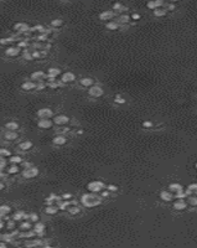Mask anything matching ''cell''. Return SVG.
I'll return each instance as SVG.
<instances>
[{"instance_id": "6da1fadb", "label": "cell", "mask_w": 197, "mask_h": 248, "mask_svg": "<svg viewBox=\"0 0 197 248\" xmlns=\"http://www.w3.org/2000/svg\"><path fill=\"white\" fill-rule=\"evenodd\" d=\"M82 204L86 206V207H93V206H97L102 202V200L99 196H97L96 194H86L82 196Z\"/></svg>"}, {"instance_id": "7a4b0ae2", "label": "cell", "mask_w": 197, "mask_h": 248, "mask_svg": "<svg viewBox=\"0 0 197 248\" xmlns=\"http://www.w3.org/2000/svg\"><path fill=\"white\" fill-rule=\"evenodd\" d=\"M104 187H106V185H104L102 181H99V180L92 181V182H89V184H88V190H89L92 194H96V192L102 191Z\"/></svg>"}, {"instance_id": "3957f363", "label": "cell", "mask_w": 197, "mask_h": 248, "mask_svg": "<svg viewBox=\"0 0 197 248\" xmlns=\"http://www.w3.org/2000/svg\"><path fill=\"white\" fill-rule=\"evenodd\" d=\"M39 175V169L37 168H29V169H25L24 171H22V176H24L25 179H32L35 178V176H37Z\"/></svg>"}, {"instance_id": "277c9868", "label": "cell", "mask_w": 197, "mask_h": 248, "mask_svg": "<svg viewBox=\"0 0 197 248\" xmlns=\"http://www.w3.org/2000/svg\"><path fill=\"white\" fill-rule=\"evenodd\" d=\"M52 115H53V112L50 108H42L37 112V117L40 119H50Z\"/></svg>"}, {"instance_id": "5b68a950", "label": "cell", "mask_w": 197, "mask_h": 248, "mask_svg": "<svg viewBox=\"0 0 197 248\" xmlns=\"http://www.w3.org/2000/svg\"><path fill=\"white\" fill-rule=\"evenodd\" d=\"M14 30L19 34H24V32L30 31V27H29V25L26 22H17L14 25Z\"/></svg>"}, {"instance_id": "8992f818", "label": "cell", "mask_w": 197, "mask_h": 248, "mask_svg": "<svg viewBox=\"0 0 197 248\" xmlns=\"http://www.w3.org/2000/svg\"><path fill=\"white\" fill-rule=\"evenodd\" d=\"M88 93H89V96H92V97H100L103 94V89L99 86H92V87H89Z\"/></svg>"}, {"instance_id": "52a82bcc", "label": "cell", "mask_w": 197, "mask_h": 248, "mask_svg": "<svg viewBox=\"0 0 197 248\" xmlns=\"http://www.w3.org/2000/svg\"><path fill=\"white\" fill-rule=\"evenodd\" d=\"M20 49L17 46H10V47H8V49L5 50V55L6 56H9V57H15V56H17L19 53H20Z\"/></svg>"}, {"instance_id": "ba28073f", "label": "cell", "mask_w": 197, "mask_h": 248, "mask_svg": "<svg viewBox=\"0 0 197 248\" xmlns=\"http://www.w3.org/2000/svg\"><path fill=\"white\" fill-rule=\"evenodd\" d=\"M43 78H47V75H46L45 72H42V71H36V72L31 73V79H33V81L42 82Z\"/></svg>"}, {"instance_id": "9c48e42d", "label": "cell", "mask_w": 197, "mask_h": 248, "mask_svg": "<svg viewBox=\"0 0 197 248\" xmlns=\"http://www.w3.org/2000/svg\"><path fill=\"white\" fill-rule=\"evenodd\" d=\"M68 122H69V118L67 115H57L53 119V123L57 125H63V124H67Z\"/></svg>"}, {"instance_id": "30bf717a", "label": "cell", "mask_w": 197, "mask_h": 248, "mask_svg": "<svg viewBox=\"0 0 197 248\" xmlns=\"http://www.w3.org/2000/svg\"><path fill=\"white\" fill-rule=\"evenodd\" d=\"M52 121H50V119H40L39 122H37V125L40 127V128H42V129H49V128H51L52 127Z\"/></svg>"}, {"instance_id": "8fae6325", "label": "cell", "mask_w": 197, "mask_h": 248, "mask_svg": "<svg viewBox=\"0 0 197 248\" xmlns=\"http://www.w3.org/2000/svg\"><path fill=\"white\" fill-rule=\"evenodd\" d=\"M76 79V76L72 72H66L62 75V82L63 83H68V82H73Z\"/></svg>"}, {"instance_id": "7c38bea8", "label": "cell", "mask_w": 197, "mask_h": 248, "mask_svg": "<svg viewBox=\"0 0 197 248\" xmlns=\"http://www.w3.org/2000/svg\"><path fill=\"white\" fill-rule=\"evenodd\" d=\"M32 231L36 234H42L43 231H45V225H43V223H41V222H36V223H35V226H33V228H32Z\"/></svg>"}, {"instance_id": "4fadbf2b", "label": "cell", "mask_w": 197, "mask_h": 248, "mask_svg": "<svg viewBox=\"0 0 197 248\" xmlns=\"http://www.w3.org/2000/svg\"><path fill=\"white\" fill-rule=\"evenodd\" d=\"M21 88L25 89V91H31V89H35L36 88V83L33 81H27V82H24L21 85Z\"/></svg>"}, {"instance_id": "5bb4252c", "label": "cell", "mask_w": 197, "mask_h": 248, "mask_svg": "<svg viewBox=\"0 0 197 248\" xmlns=\"http://www.w3.org/2000/svg\"><path fill=\"white\" fill-rule=\"evenodd\" d=\"M186 206H187V202L185 201L183 198H179L177 201L173 204V207H175L176 210H183V208H186Z\"/></svg>"}, {"instance_id": "9a60e30c", "label": "cell", "mask_w": 197, "mask_h": 248, "mask_svg": "<svg viewBox=\"0 0 197 248\" xmlns=\"http://www.w3.org/2000/svg\"><path fill=\"white\" fill-rule=\"evenodd\" d=\"M60 73H61V71H60L59 68L51 67V68H49V71H47V77H50V78H56Z\"/></svg>"}, {"instance_id": "2e32d148", "label": "cell", "mask_w": 197, "mask_h": 248, "mask_svg": "<svg viewBox=\"0 0 197 248\" xmlns=\"http://www.w3.org/2000/svg\"><path fill=\"white\" fill-rule=\"evenodd\" d=\"M52 141H53V144H55V145H62V144L66 143L67 140H66V137H65V135H57V137L53 138Z\"/></svg>"}, {"instance_id": "e0dca14e", "label": "cell", "mask_w": 197, "mask_h": 248, "mask_svg": "<svg viewBox=\"0 0 197 248\" xmlns=\"http://www.w3.org/2000/svg\"><path fill=\"white\" fill-rule=\"evenodd\" d=\"M5 128L8 129V130H10V132H16L19 129V124L16 122H8L5 124Z\"/></svg>"}, {"instance_id": "ac0fdd59", "label": "cell", "mask_w": 197, "mask_h": 248, "mask_svg": "<svg viewBox=\"0 0 197 248\" xmlns=\"http://www.w3.org/2000/svg\"><path fill=\"white\" fill-rule=\"evenodd\" d=\"M57 211H59V207L57 206H53V205H50L45 208V214L46 215H55L57 214Z\"/></svg>"}, {"instance_id": "d6986e66", "label": "cell", "mask_w": 197, "mask_h": 248, "mask_svg": "<svg viewBox=\"0 0 197 248\" xmlns=\"http://www.w3.org/2000/svg\"><path fill=\"white\" fill-rule=\"evenodd\" d=\"M32 148V143L30 140H26V141H22V143H20L19 144V149L20 150H29V149H31Z\"/></svg>"}, {"instance_id": "ffe728a7", "label": "cell", "mask_w": 197, "mask_h": 248, "mask_svg": "<svg viewBox=\"0 0 197 248\" xmlns=\"http://www.w3.org/2000/svg\"><path fill=\"white\" fill-rule=\"evenodd\" d=\"M4 138H5L6 140H15V139H17V133H16V132H10V130H8V132L4 134Z\"/></svg>"}, {"instance_id": "44dd1931", "label": "cell", "mask_w": 197, "mask_h": 248, "mask_svg": "<svg viewBox=\"0 0 197 248\" xmlns=\"http://www.w3.org/2000/svg\"><path fill=\"white\" fill-rule=\"evenodd\" d=\"M114 16V13L112 10H108V11H104V13H102L100 15H99V18L102 19V20H108V19H112Z\"/></svg>"}, {"instance_id": "7402d4cb", "label": "cell", "mask_w": 197, "mask_h": 248, "mask_svg": "<svg viewBox=\"0 0 197 248\" xmlns=\"http://www.w3.org/2000/svg\"><path fill=\"white\" fill-rule=\"evenodd\" d=\"M169 188H170V190H169L170 192L173 191V192H176V194H177V192L182 191V186H181L180 184H171V185L169 186Z\"/></svg>"}, {"instance_id": "603a6c76", "label": "cell", "mask_w": 197, "mask_h": 248, "mask_svg": "<svg viewBox=\"0 0 197 248\" xmlns=\"http://www.w3.org/2000/svg\"><path fill=\"white\" fill-rule=\"evenodd\" d=\"M160 197L164 200V201H171L172 200V194L170 191H161Z\"/></svg>"}, {"instance_id": "cb8c5ba5", "label": "cell", "mask_w": 197, "mask_h": 248, "mask_svg": "<svg viewBox=\"0 0 197 248\" xmlns=\"http://www.w3.org/2000/svg\"><path fill=\"white\" fill-rule=\"evenodd\" d=\"M9 212H11V207L9 205H0V215L6 216Z\"/></svg>"}, {"instance_id": "d4e9b609", "label": "cell", "mask_w": 197, "mask_h": 248, "mask_svg": "<svg viewBox=\"0 0 197 248\" xmlns=\"http://www.w3.org/2000/svg\"><path fill=\"white\" fill-rule=\"evenodd\" d=\"M20 230L21 231H30V230H32V226H31V223H30V221H24L20 225Z\"/></svg>"}, {"instance_id": "484cf974", "label": "cell", "mask_w": 197, "mask_h": 248, "mask_svg": "<svg viewBox=\"0 0 197 248\" xmlns=\"http://www.w3.org/2000/svg\"><path fill=\"white\" fill-rule=\"evenodd\" d=\"M81 85L84 86V87H92L93 86V79L92 78H83V79H81Z\"/></svg>"}, {"instance_id": "4316f807", "label": "cell", "mask_w": 197, "mask_h": 248, "mask_svg": "<svg viewBox=\"0 0 197 248\" xmlns=\"http://www.w3.org/2000/svg\"><path fill=\"white\" fill-rule=\"evenodd\" d=\"M186 195H190V194H197V184H191L190 186H189V188L186 191Z\"/></svg>"}, {"instance_id": "83f0119b", "label": "cell", "mask_w": 197, "mask_h": 248, "mask_svg": "<svg viewBox=\"0 0 197 248\" xmlns=\"http://www.w3.org/2000/svg\"><path fill=\"white\" fill-rule=\"evenodd\" d=\"M163 4H164L163 2H150V3H148V8L155 10V9H157V6H161Z\"/></svg>"}, {"instance_id": "f1b7e54d", "label": "cell", "mask_w": 197, "mask_h": 248, "mask_svg": "<svg viewBox=\"0 0 197 248\" xmlns=\"http://www.w3.org/2000/svg\"><path fill=\"white\" fill-rule=\"evenodd\" d=\"M10 163L11 164H14V165H16V164H20V163H22V159H21V156H19V155H14V156H10Z\"/></svg>"}, {"instance_id": "f546056e", "label": "cell", "mask_w": 197, "mask_h": 248, "mask_svg": "<svg viewBox=\"0 0 197 248\" xmlns=\"http://www.w3.org/2000/svg\"><path fill=\"white\" fill-rule=\"evenodd\" d=\"M15 40V37H6V39H0V45H10L13 43Z\"/></svg>"}, {"instance_id": "4dcf8cb0", "label": "cell", "mask_w": 197, "mask_h": 248, "mask_svg": "<svg viewBox=\"0 0 197 248\" xmlns=\"http://www.w3.org/2000/svg\"><path fill=\"white\" fill-rule=\"evenodd\" d=\"M67 210H68V212L71 215H77V214H79V211H81V208L77 207V206H71V207H68Z\"/></svg>"}, {"instance_id": "1f68e13d", "label": "cell", "mask_w": 197, "mask_h": 248, "mask_svg": "<svg viewBox=\"0 0 197 248\" xmlns=\"http://www.w3.org/2000/svg\"><path fill=\"white\" fill-rule=\"evenodd\" d=\"M6 171H8V174H16V172H19V166H17V165H14V164H13Z\"/></svg>"}, {"instance_id": "d6a6232c", "label": "cell", "mask_w": 197, "mask_h": 248, "mask_svg": "<svg viewBox=\"0 0 197 248\" xmlns=\"http://www.w3.org/2000/svg\"><path fill=\"white\" fill-rule=\"evenodd\" d=\"M39 244H41V241L40 240H36V241H30V242H26V247H36V246H39Z\"/></svg>"}, {"instance_id": "836d02e7", "label": "cell", "mask_w": 197, "mask_h": 248, "mask_svg": "<svg viewBox=\"0 0 197 248\" xmlns=\"http://www.w3.org/2000/svg\"><path fill=\"white\" fill-rule=\"evenodd\" d=\"M29 221L30 222H39V215L37 214H30L29 215Z\"/></svg>"}, {"instance_id": "e575fe53", "label": "cell", "mask_w": 197, "mask_h": 248, "mask_svg": "<svg viewBox=\"0 0 197 248\" xmlns=\"http://www.w3.org/2000/svg\"><path fill=\"white\" fill-rule=\"evenodd\" d=\"M62 20L61 19H55V20H52V22H51V25L53 26V27H59V26H61L62 25Z\"/></svg>"}, {"instance_id": "d590c367", "label": "cell", "mask_w": 197, "mask_h": 248, "mask_svg": "<svg viewBox=\"0 0 197 248\" xmlns=\"http://www.w3.org/2000/svg\"><path fill=\"white\" fill-rule=\"evenodd\" d=\"M154 14H155L156 16H163V15L166 14V10H164V9H155V10H154Z\"/></svg>"}, {"instance_id": "8d00e7d4", "label": "cell", "mask_w": 197, "mask_h": 248, "mask_svg": "<svg viewBox=\"0 0 197 248\" xmlns=\"http://www.w3.org/2000/svg\"><path fill=\"white\" fill-rule=\"evenodd\" d=\"M129 20H130V16H129V15H122V16L119 18V22H120V24H125V22H128ZM119 22H118V24H119Z\"/></svg>"}, {"instance_id": "74e56055", "label": "cell", "mask_w": 197, "mask_h": 248, "mask_svg": "<svg viewBox=\"0 0 197 248\" xmlns=\"http://www.w3.org/2000/svg\"><path fill=\"white\" fill-rule=\"evenodd\" d=\"M187 202H189L190 205H192V206H197V197H196V196H191V197H189Z\"/></svg>"}, {"instance_id": "f35d334b", "label": "cell", "mask_w": 197, "mask_h": 248, "mask_svg": "<svg viewBox=\"0 0 197 248\" xmlns=\"http://www.w3.org/2000/svg\"><path fill=\"white\" fill-rule=\"evenodd\" d=\"M6 228L14 230V228H15V221H14V220H9L8 223H6Z\"/></svg>"}, {"instance_id": "ab89813d", "label": "cell", "mask_w": 197, "mask_h": 248, "mask_svg": "<svg viewBox=\"0 0 197 248\" xmlns=\"http://www.w3.org/2000/svg\"><path fill=\"white\" fill-rule=\"evenodd\" d=\"M107 27L110 29V30H115V29L118 27V22H113V21H112V22H108V24H107Z\"/></svg>"}, {"instance_id": "60d3db41", "label": "cell", "mask_w": 197, "mask_h": 248, "mask_svg": "<svg viewBox=\"0 0 197 248\" xmlns=\"http://www.w3.org/2000/svg\"><path fill=\"white\" fill-rule=\"evenodd\" d=\"M3 156H10V151L6 149H0V158Z\"/></svg>"}, {"instance_id": "b9f144b4", "label": "cell", "mask_w": 197, "mask_h": 248, "mask_svg": "<svg viewBox=\"0 0 197 248\" xmlns=\"http://www.w3.org/2000/svg\"><path fill=\"white\" fill-rule=\"evenodd\" d=\"M107 190H108V191H113V192H114V191H117V190H118V187L115 186V185H108V186H107Z\"/></svg>"}, {"instance_id": "7bdbcfd3", "label": "cell", "mask_w": 197, "mask_h": 248, "mask_svg": "<svg viewBox=\"0 0 197 248\" xmlns=\"http://www.w3.org/2000/svg\"><path fill=\"white\" fill-rule=\"evenodd\" d=\"M37 40H39V41H46V40H47V35H46V34L39 35V36H37Z\"/></svg>"}, {"instance_id": "ee69618b", "label": "cell", "mask_w": 197, "mask_h": 248, "mask_svg": "<svg viewBox=\"0 0 197 248\" xmlns=\"http://www.w3.org/2000/svg\"><path fill=\"white\" fill-rule=\"evenodd\" d=\"M45 87H46V85L42 83V82H37L36 83V89H43Z\"/></svg>"}, {"instance_id": "f6af8a7d", "label": "cell", "mask_w": 197, "mask_h": 248, "mask_svg": "<svg viewBox=\"0 0 197 248\" xmlns=\"http://www.w3.org/2000/svg\"><path fill=\"white\" fill-rule=\"evenodd\" d=\"M60 85H61V83H56V82L53 81V82H50V83H49V87H51V88H57Z\"/></svg>"}, {"instance_id": "bcb514c9", "label": "cell", "mask_w": 197, "mask_h": 248, "mask_svg": "<svg viewBox=\"0 0 197 248\" xmlns=\"http://www.w3.org/2000/svg\"><path fill=\"white\" fill-rule=\"evenodd\" d=\"M114 9H120V11H122V9H124V8L120 3H117V4H114Z\"/></svg>"}, {"instance_id": "7dc6e473", "label": "cell", "mask_w": 197, "mask_h": 248, "mask_svg": "<svg viewBox=\"0 0 197 248\" xmlns=\"http://www.w3.org/2000/svg\"><path fill=\"white\" fill-rule=\"evenodd\" d=\"M115 102H117V103H124L125 101H124L122 97H119V96H118V97H115Z\"/></svg>"}, {"instance_id": "c3c4849f", "label": "cell", "mask_w": 197, "mask_h": 248, "mask_svg": "<svg viewBox=\"0 0 197 248\" xmlns=\"http://www.w3.org/2000/svg\"><path fill=\"white\" fill-rule=\"evenodd\" d=\"M69 197H72V196L69 195V194H65V195H62V198H65V200H68Z\"/></svg>"}, {"instance_id": "681fc988", "label": "cell", "mask_w": 197, "mask_h": 248, "mask_svg": "<svg viewBox=\"0 0 197 248\" xmlns=\"http://www.w3.org/2000/svg\"><path fill=\"white\" fill-rule=\"evenodd\" d=\"M4 227H5L4 221H0V231H2V228H4Z\"/></svg>"}, {"instance_id": "f907efd6", "label": "cell", "mask_w": 197, "mask_h": 248, "mask_svg": "<svg viewBox=\"0 0 197 248\" xmlns=\"http://www.w3.org/2000/svg\"><path fill=\"white\" fill-rule=\"evenodd\" d=\"M151 125H153L151 122H145V123H144V127H151Z\"/></svg>"}, {"instance_id": "816d5d0a", "label": "cell", "mask_w": 197, "mask_h": 248, "mask_svg": "<svg viewBox=\"0 0 197 248\" xmlns=\"http://www.w3.org/2000/svg\"><path fill=\"white\" fill-rule=\"evenodd\" d=\"M0 248H6V243L5 242H0Z\"/></svg>"}, {"instance_id": "f5cc1de1", "label": "cell", "mask_w": 197, "mask_h": 248, "mask_svg": "<svg viewBox=\"0 0 197 248\" xmlns=\"http://www.w3.org/2000/svg\"><path fill=\"white\" fill-rule=\"evenodd\" d=\"M5 186H4V184L2 182V181H0V190H3V188H4Z\"/></svg>"}, {"instance_id": "db71d44e", "label": "cell", "mask_w": 197, "mask_h": 248, "mask_svg": "<svg viewBox=\"0 0 197 248\" xmlns=\"http://www.w3.org/2000/svg\"><path fill=\"white\" fill-rule=\"evenodd\" d=\"M133 19H139V15H138V14H134V15H133Z\"/></svg>"}, {"instance_id": "11a10c76", "label": "cell", "mask_w": 197, "mask_h": 248, "mask_svg": "<svg viewBox=\"0 0 197 248\" xmlns=\"http://www.w3.org/2000/svg\"><path fill=\"white\" fill-rule=\"evenodd\" d=\"M43 248H53V247H51V246H45Z\"/></svg>"}, {"instance_id": "9f6ffc18", "label": "cell", "mask_w": 197, "mask_h": 248, "mask_svg": "<svg viewBox=\"0 0 197 248\" xmlns=\"http://www.w3.org/2000/svg\"><path fill=\"white\" fill-rule=\"evenodd\" d=\"M2 240H3V234H2V233H0V241H2Z\"/></svg>"}, {"instance_id": "6f0895ef", "label": "cell", "mask_w": 197, "mask_h": 248, "mask_svg": "<svg viewBox=\"0 0 197 248\" xmlns=\"http://www.w3.org/2000/svg\"><path fill=\"white\" fill-rule=\"evenodd\" d=\"M17 248H20V247H17Z\"/></svg>"}]
</instances>
